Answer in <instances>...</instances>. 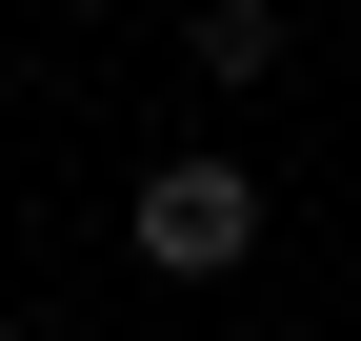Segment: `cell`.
<instances>
[{"label":"cell","instance_id":"1","mask_svg":"<svg viewBox=\"0 0 361 341\" xmlns=\"http://www.w3.org/2000/svg\"><path fill=\"white\" fill-rule=\"evenodd\" d=\"M261 221H281V201L241 181V141H180V161H141V201H121L141 281H241V261H261Z\"/></svg>","mask_w":361,"mask_h":341},{"label":"cell","instance_id":"2","mask_svg":"<svg viewBox=\"0 0 361 341\" xmlns=\"http://www.w3.org/2000/svg\"><path fill=\"white\" fill-rule=\"evenodd\" d=\"M180 61H201L221 101H261V80L301 61V20H281V0H201V20H180Z\"/></svg>","mask_w":361,"mask_h":341},{"label":"cell","instance_id":"3","mask_svg":"<svg viewBox=\"0 0 361 341\" xmlns=\"http://www.w3.org/2000/svg\"><path fill=\"white\" fill-rule=\"evenodd\" d=\"M0 341H40V321H20V302H0Z\"/></svg>","mask_w":361,"mask_h":341}]
</instances>
